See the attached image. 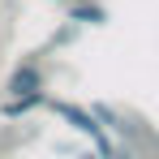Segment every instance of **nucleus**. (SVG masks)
<instances>
[{
  "label": "nucleus",
  "instance_id": "obj_1",
  "mask_svg": "<svg viewBox=\"0 0 159 159\" xmlns=\"http://www.w3.org/2000/svg\"><path fill=\"white\" fill-rule=\"evenodd\" d=\"M48 48L43 52H26L9 73H4V99H17V95H30V90H48V69H43V60H48Z\"/></svg>",
  "mask_w": 159,
  "mask_h": 159
},
{
  "label": "nucleus",
  "instance_id": "obj_5",
  "mask_svg": "<svg viewBox=\"0 0 159 159\" xmlns=\"http://www.w3.org/2000/svg\"><path fill=\"white\" fill-rule=\"evenodd\" d=\"M65 9H69V22H78V26H107L112 22L103 0H65Z\"/></svg>",
  "mask_w": 159,
  "mask_h": 159
},
{
  "label": "nucleus",
  "instance_id": "obj_8",
  "mask_svg": "<svg viewBox=\"0 0 159 159\" xmlns=\"http://www.w3.org/2000/svg\"><path fill=\"white\" fill-rule=\"evenodd\" d=\"M48 4H65V0H48Z\"/></svg>",
  "mask_w": 159,
  "mask_h": 159
},
{
  "label": "nucleus",
  "instance_id": "obj_6",
  "mask_svg": "<svg viewBox=\"0 0 159 159\" xmlns=\"http://www.w3.org/2000/svg\"><path fill=\"white\" fill-rule=\"evenodd\" d=\"M78 34H82V26L65 17V22L48 34V43H43V48H48V52H65V48H73V43H78Z\"/></svg>",
  "mask_w": 159,
  "mask_h": 159
},
{
  "label": "nucleus",
  "instance_id": "obj_7",
  "mask_svg": "<svg viewBox=\"0 0 159 159\" xmlns=\"http://www.w3.org/2000/svg\"><path fill=\"white\" fill-rule=\"evenodd\" d=\"M73 159H99V155H95V146H90V151H78Z\"/></svg>",
  "mask_w": 159,
  "mask_h": 159
},
{
  "label": "nucleus",
  "instance_id": "obj_4",
  "mask_svg": "<svg viewBox=\"0 0 159 159\" xmlns=\"http://www.w3.org/2000/svg\"><path fill=\"white\" fill-rule=\"evenodd\" d=\"M90 112H95V120H99V125H103L112 138H125V142H133V133H129V125H133V120H129V116H125L116 103H103V99H95V103H90Z\"/></svg>",
  "mask_w": 159,
  "mask_h": 159
},
{
  "label": "nucleus",
  "instance_id": "obj_3",
  "mask_svg": "<svg viewBox=\"0 0 159 159\" xmlns=\"http://www.w3.org/2000/svg\"><path fill=\"white\" fill-rule=\"evenodd\" d=\"M48 107V90H30V95H17V99H0V120H26L34 112Z\"/></svg>",
  "mask_w": 159,
  "mask_h": 159
},
{
  "label": "nucleus",
  "instance_id": "obj_2",
  "mask_svg": "<svg viewBox=\"0 0 159 159\" xmlns=\"http://www.w3.org/2000/svg\"><path fill=\"white\" fill-rule=\"evenodd\" d=\"M48 112H52V116H60V120H65V125H69L73 133H82V138H86L90 146H95V142H99V138L107 133L103 125L95 120V112H90V103H73V99H60V95H48Z\"/></svg>",
  "mask_w": 159,
  "mask_h": 159
}]
</instances>
